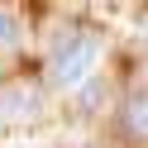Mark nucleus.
I'll list each match as a JSON object with an SVG mask.
<instances>
[{
  "label": "nucleus",
  "instance_id": "obj_1",
  "mask_svg": "<svg viewBox=\"0 0 148 148\" xmlns=\"http://www.w3.org/2000/svg\"><path fill=\"white\" fill-rule=\"evenodd\" d=\"M96 62H100V38H96V34H67V43L53 53L48 77L72 91V86H86V81H91Z\"/></svg>",
  "mask_w": 148,
  "mask_h": 148
},
{
  "label": "nucleus",
  "instance_id": "obj_2",
  "mask_svg": "<svg viewBox=\"0 0 148 148\" xmlns=\"http://www.w3.org/2000/svg\"><path fill=\"white\" fill-rule=\"evenodd\" d=\"M38 110V91L34 86H5L0 91V119H29Z\"/></svg>",
  "mask_w": 148,
  "mask_h": 148
},
{
  "label": "nucleus",
  "instance_id": "obj_3",
  "mask_svg": "<svg viewBox=\"0 0 148 148\" xmlns=\"http://www.w3.org/2000/svg\"><path fill=\"white\" fill-rule=\"evenodd\" d=\"M124 124H129V134L148 138V96H134V100L124 105Z\"/></svg>",
  "mask_w": 148,
  "mask_h": 148
},
{
  "label": "nucleus",
  "instance_id": "obj_4",
  "mask_svg": "<svg viewBox=\"0 0 148 148\" xmlns=\"http://www.w3.org/2000/svg\"><path fill=\"white\" fill-rule=\"evenodd\" d=\"M14 38H19V29H14V19L5 10H0V48H14Z\"/></svg>",
  "mask_w": 148,
  "mask_h": 148
}]
</instances>
